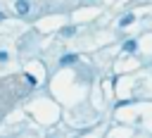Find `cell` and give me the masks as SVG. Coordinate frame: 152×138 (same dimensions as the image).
<instances>
[{"label": "cell", "instance_id": "6da1fadb", "mask_svg": "<svg viewBox=\"0 0 152 138\" xmlns=\"http://www.w3.org/2000/svg\"><path fill=\"white\" fill-rule=\"evenodd\" d=\"M17 12L19 14H26L28 12V0H17Z\"/></svg>", "mask_w": 152, "mask_h": 138}, {"label": "cell", "instance_id": "277c9868", "mask_svg": "<svg viewBox=\"0 0 152 138\" xmlns=\"http://www.w3.org/2000/svg\"><path fill=\"white\" fill-rule=\"evenodd\" d=\"M133 21H135V17H133V14H126V17H124L119 24H121V26H128V24H133Z\"/></svg>", "mask_w": 152, "mask_h": 138}, {"label": "cell", "instance_id": "7a4b0ae2", "mask_svg": "<svg viewBox=\"0 0 152 138\" xmlns=\"http://www.w3.org/2000/svg\"><path fill=\"white\" fill-rule=\"evenodd\" d=\"M124 50H126V52H135V50H138V43H135V40H126V43H124Z\"/></svg>", "mask_w": 152, "mask_h": 138}, {"label": "cell", "instance_id": "5b68a950", "mask_svg": "<svg viewBox=\"0 0 152 138\" xmlns=\"http://www.w3.org/2000/svg\"><path fill=\"white\" fill-rule=\"evenodd\" d=\"M62 33H64V36H71V33H74V26H64Z\"/></svg>", "mask_w": 152, "mask_h": 138}, {"label": "cell", "instance_id": "3957f363", "mask_svg": "<svg viewBox=\"0 0 152 138\" xmlns=\"http://www.w3.org/2000/svg\"><path fill=\"white\" fill-rule=\"evenodd\" d=\"M76 59H78V57H76V55H64V57H62V59H59V62H62V64H74V62H76Z\"/></svg>", "mask_w": 152, "mask_h": 138}]
</instances>
